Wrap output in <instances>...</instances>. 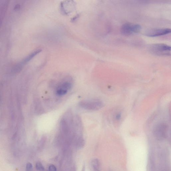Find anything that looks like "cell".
I'll return each mask as SVG.
<instances>
[{"label":"cell","mask_w":171,"mask_h":171,"mask_svg":"<svg viewBox=\"0 0 171 171\" xmlns=\"http://www.w3.org/2000/svg\"><path fill=\"white\" fill-rule=\"evenodd\" d=\"M149 51L154 55L158 56H169L171 55V47L164 43H154L148 48Z\"/></svg>","instance_id":"6da1fadb"},{"label":"cell","mask_w":171,"mask_h":171,"mask_svg":"<svg viewBox=\"0 0 171 171\" xmlns=\"http://www.w3.org/2000/svg\"><path fill=\"white\" fill-rule=\"evenodd\" d=\"M79 106L85 110L96 111L102 108V102L98 100H89L82 101L79 103Z\"/></svg>","instance_id":"7a4b0ae2"},{"label":"cell","mask_w":171,"mask_h":171,"mask_svg":"<svg viewBox=\"0 0 171 171\" xmlns=\"http://www.w3.org/2000/svg\"><path fill=\"white\" fill-rule=\"evenodd\" d=\"M140 25L130 23H127L122 25L121 28V34L125 36H128L139 32L141 30Z\"/></svg>","instance_id":"3957f363"},{"label":"cell","mask_w":171,"mask_h":171,"mask_svg":"<svg viewBox=\"0 0 171 171\" xmlns=\"http://www.w3.org/2000/svg\"><path fill=\"white\" fill-rule=\"evenodd\" d=\"M168 126L164 123L158 124L154 127V134L155 137L158 139L165 138L168 131Z\"/></svg>","instance_id":"277c9868"},{"label":"cell","mask_w":171,"mask_h":171,"mask_svg":"<svg viewBox=\"0 0 171 171\" xmlns=\"http://www.w3.org/2000/svg\"><path fill=\"white\" fill-rule=\"evenodd\" d=\"M170 32L171 29L169 28H154L145 32V35L148 37H155L165 35Z\"/></svg>","instance_id":"5b68a950"},{"label":"cell","mask_w":171,"mask_h":171,"mask_svg":"<svg viewBox=\"0 0 171 171\" xmlns=\"http://www.w3.org/2000/svg\"><path fill=\"white\" fill-rule=\"evenodd\" d=\"M72 87V84L69 81L60 83L57 86L56 93L58 96H62L66 94Z\"/></svg>","instance_id":"8992f818"},{"label":"cell","mask_w":171,"mask_h":171,"mask_svg":"<svg viewBox=\"0 0 171 171\" xmlns=\"http://www.w3.org/2000/svg\"><path fill=\"white\" fill-rule=\"evenodd\" d=\"M93 171H101L100 162L99 160L96 158L93 159L91 162Z\"/></svg>","instance_id":"52a82bcc"},{"label":"cell","mask_w":171,"mask_h":171,"mask_svg":"<svg viewBox=\"0 0 171 171\" xmlns=\"http://www.w3.org/2000/svg\"><path fill=\"white\" fill-rule=\"evenodd\" d=\"M41 51L40 50H36V51L33 53L31 54H30V56H28L26 59H25V61L27 62L30 61L31 60L32 58H33L35 56L36 54H37L38 53H39Z\"/></svg>","instance_id":"ba28073f"},{"label":"cell","mask_w":171,"mask_h":171,"mask_svg":"<svg viewBox=\"0 0 171 171\" xmlns=\"http://www.w3.org/2000/svg\"><path fill=\"white\" fill-rule=\"evenodd\" d=\"M36 168L39 171H43L45 170V168L42 164L39 162H38L36 164Z\"/></svg>","instance_id":"9c48e42d"},{"label":"cell","mask_w":171,"mask_h":171,"mask_svg":"<svg viewBox=\"0 0 171 171\" xmlns=\"http://www.w3.org/2000/svg\"><path fill=\"white\" fill-rule=\"evenodd\" d=\"M32 165L30 163H28L26 166V171H32Z\"/></svg>","instance_id":"30bf717a"},{"label":"cell","mask_w":171,"mask_h":171,"mask_svg":"<svg viewBox=\"0 0 171 171\" xmlns=\"http://www.w3.org/2000/svg\"><path fill=\"white\" fill-rule=\"evenodd\" d=\"M49 171H57V169L55 166L54 165H50L49 168Z\"/></svg>","instance_id":"8fae6325"},{"label":"cell","mask_w":171,"mask_h":171,"mask_svg":"<svg viewBox=\"0 0 171 171\" xmlns=\"http://www.w3.org/2000/svg\"><path fill=\"white\" fill-rule=\"evenodd\" d=\"M121 117V115L119 114L116 116V119L117 120H119Z\"/></svg>","instance_id":"7c38bea8"}]
</instances>
